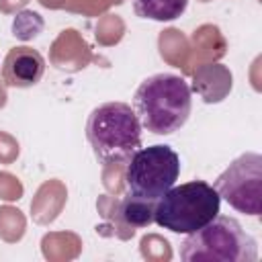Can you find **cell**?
Returning <instances> with one entry per match:
<instances>
[{
	"instance_id": "obj_1",
	"label": "cell",
	"mask_w": 262,
	"mask_h": 262,
	"mask_svg": "<svg viewBox=\"0 0 262 262\" xmlns=\"http://www.w3.org/2000/svg\"><path fill=\"white\" fill-rule=\"evenodd\" d=\"M135 115L143 129L154 135H170L184 127L192 108L188 82L170 72L147 76L133 94Z\"/></svg>"
},
{
	"instance_id": "obj_2",
	"label": "cell",
	"mask_w": 262,
	"mask_h": 262,
	"mask_svg": "<svg viewBox=\"0 0 262 262\" xmlns=\"http://www.w3.org/2000/svg\"><path fill=\"white\" fill-rule=\"evenodd\" d=\"M141 123L125 102H104L92 108L86 121V139L104 166L127 164L141 147Z\"/></svg>"
},
{
	"instance_id": "obj_3",
	"label": "cell",
	"mask_w": 262,
	"mask_h": 262,
	"mask_svg": "<svg viewBox=\"0 0 262 262\" xmlns=\"http://www.w3.org/2000/svg\"><path fill=\"white\" fill-rule=\"evenodd\" d=\"M221 196L213 184L190 180L166 190L154 207V223L172 233H192L219 215Z\"/></svg>"
},
{
	"instance_id": "obj_4",
	"label": "cell",
	"mask_w": 262,
	"mask_h": 262,
	"mask_svg": "<svg viewBox=\"0 0 262 262\" xmlns=\"http://www.w3.org/2000/svg\"><path fill=\"white\" fill-rule=\"evenodd\" d=\"M180 258L184 262H256L258 246L237 219L217 215L184 237Z\"/></svg>"
},
{
	"instance_id": "obj_5",
	"label": "cell",
	"mask_w": 262,
	"mask_h": 262,
	"mask_svg": "<svg viewBox=\"0 0 262 262\" xmlns=\"http://www.w3.org/2000/svg\"><path fill=\"white\" fill-rule=\"evenodd\" d=\"M180 176L178 154L164 143L139 147L125 168V190L127 196L156 203L166 190H170Z\"/></svg>"
},
{
	"instance_id": "obj_6",
	"label": "cell",
	"mask_w": 262,
	"mask_h": 262,
	"mask_svg": "<svg viewBox=\"0 0 262 262\" xmlns=\"http://www.w3.org/2000/svg\"><path fill=\"white\" fill-rule=\"evenodd\" d=\"M213 186L231 209L258 217L262 211V156L248 151L235 158Z\"/></svg>"
},
{
	"instance_id": "obj_7",
	"label": "cell",
	"mask_w": 262,
	"mask_h": 262,
	"mask_svg": "<svg viewBox=\"0 0 262 262\" xmlns=\"http://www.w3.org/2000/svg\"><path fill=\"white\" fill-rule=\"evenodd\" d=\"M45 74V59L33 47H14L6 53L2 66V78L8 86L29 88L35 86Z\"/></svg>"
},
{
	"instance_id": "obj_8",
	"label": "cell",
	"mask_w": 262,
	"mask_h": 262,
	"mask_svg": "<svg viewBox=\"0 0 262 262\" xmlns=\"http://www.w3.org/2000/svg\"><path fill=\"white\" fill-rule=\"evenodd\" d=\"M188 0H133V10L141 18L168 23L184 14Z\"/></svg>"
},
{
	"instance_id": "obj_9",
	"label": "cell",
	"mask_w": 262,
	"mask_h": 262,
	"mask_svg": "<svg viewBox=\"0 0 262 262\" xmlns=\"http://www.w3.org/2000/svg\"><path fill=\"white\" fill-rule=\"evenodd\" d=\"M154 207L156 203L131 199L125 194V201L121 203V217L131 227H145L154 221Z\"/></svg>"
}]
</instances>
